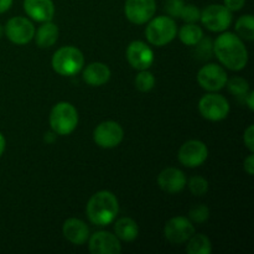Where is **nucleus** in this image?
I'll return each instance as SVG.
<instances>
[{
	"instance_id": "nucleus-28",
	"label": "nucleus",
	"mask_w": 254,
	"mask_h": 254,
	"mask_svg": "<svg viewBox=\"0 0 254 254\" xmlns=\"http://www.w3.org/2000/svg\"><path fill=\"white\" fill-rule=\"evenodd\" d=\"M201 16V11L198 10L197 6L192 4H188V5H184L183 10H181V14L180 17L184 20L185 22L188 24H195L200 20Z\"/></svg>"
},
{
	"instance_id": "nucleus-17",
	"label": "nucleus",
	"mask_w": 254,
	"mask_h": 254,
	"mask_svg": "<svg viewBox=\"0 0 254 254\" xmlns=\"http://www.w3.org/2000/svg\"><path fill=\"white\" fill-rule=\"evenodd\" d=\"M24 10L37 22L51 21L55 16V5L52 0H24Z\"/></svg>"
},
{
	"instance_id": "nucleus-37",
	"label": "nucleus",
	"mask_w": 254,
	"mask_h": 254,
	"mask_svg": "<svg viewBox=\"0 0 254 254\" xmlns=\"http://www.w3.org/2000/svg\"><path fill=\"white\" fill-rule=\"evenodd\" d=\"M2 32H4V30H2V26H1V25H0V37L2 36Z\"/></svg>"
},
{
	"instance_id": "nucleus-5",
	"label": "nucleus",
	"mask_w": 254,
	"mask_h": 254,
	"mask_svg": "<svg viewBox=\"0 0 254 254\" xmlns=\"http://www.w3.org/2000/svg\"><path fill=\"white\" fill-rule=\"evenodd\" d=\"M145 29L146 40L154 46H165L175 39L178 34V26L173 17L158 16L149 20Z\"/></svg>"
},
{
	"instance_id": "nucleus-21",
	"label": "nucleus",
	"mask_w": 254,
	"mask_h": 254,
	"mask_svg": "<svg viewBox=\"0 0 254 254\" xmlns=\"http://www.w3.org/2000/svg\"><path fill=\"white\" fill-rule=\"evenodd\" d=\"M114 232L119 240L124 241V242H131L138 237L139 227L133 218L123 217L116 221Z\"/></svg>"
},
{
	"instance_id": "nucleus-10",
	"label": "nucleus",
	"mask_w": 254,
	"mask_h": 254,
	"mask_svg": "<svg viewBox=\"0 0 254 254\" xmlns=\"http://www.w3.org/2000/svg\"><path fill=\"white\" fill-rule=\"evenodd\" d=\"M5 34L12 44L26 45L34 39L35 26L26 17L15 16L5 25Z\"/></svg>"
},
{
	"instance_id": "nucleus-30",
	"label": "nucleus",
	"mask_w": 254,
	"mask_h": 254,
	"mask_svg": "<svg viewBox=\"0 0 254 254\" xmlns=\"http://www.w3.org/2000/svg\"><path fill=\"white\" fill-rule=\"evenodd\" d=\"M185 1L184 0H166L165 10L170 17H180Z\"/></svg>"
},
{
	"instance_id": "nucleus-33",
	"label": "nucleus",
	"mask_w": 254,
	"mask_h": 254,
	"mask_svg": "<svg viewBox=\"0 0 254 254\" xmlns=\"http://www.w3.org/2000/svg\"><path fill=\"white\" fill-rule=\"evenodd\" d=\"M243 168H245V171L250 176H252L254 174V155L253 153H251V155L248 156L247 159L243 163Z\"/></svg>"
},
{
	"instance_id": "nucleus-11",
	"label": "nucleus",
	"mask_w": 254,
	"mask_h": 254,
	"mask_svg": "<svg viewBox=\"0 0 254 254\" xmlns=\"http://www.w3.org/2000/svg\"><path fill=\"white\" fill-rule=\"evenodd\" d=\"M179 161L186 168H198L208 156V149L201 140H188L179 150Z\"/></svg>"
},
{
	"instance_id": "nucleus-9",
	"label": "nucleus",
	"mask_w": 254,
	"mask_h": 254,
	"mask_svg": "<svg viewBox=\"0 0 254 254\" xmlns=\"http://www.w3.org/2000/svg\"><path fill=\"white\" fill-rule=\"evenodd\" d=\"M195 233V226L189 218L176 216L170 218L164 227V236L173 245H181L190 240Z\"/></svg>"
},
{
	"instance_id": "nucleus-18",
	"label": "nucleus",
	"mask_w": 254,
	"mask_h": 254,
	"mask_svg": "<svg viewBox=\"0 0 254 254\" xmlns=\"http://www.w3.org/2000/svg\"><path fill=\"white\" fill-rule=\"evenodd\" d=\"M62 233L67 241L76 246H82L88 241L89 228L79 218H68L62 226Z\"/></svg>"
},
{
	"instance_id": "nucleus-36",
	"label": "nucleus",
	"mask_w": 254,
	"mask_h": 254,
	"mask_svg": "<svg viewBox=\"0 0 254 254\" xmlns=\"http://www.w3.org/2000/svg\"><path fill=\"white\" fill-rule=\"evenodd\" d=\"M5 148H6V140H5L4 135H2V134L0 133V156H1L2 154H4Z\"/></svg>"
},
{
	"instance_id": "nucleus-16",
	"label": "nucleus",
	"mask_w": 254,
	"mask_h": 254,
	"mask_svg": "<svg viewBox=\"0 0 254 254\" xmlns=\"http://www.w3.org/2000/svg\"><path fill=\"white\" fill-rule=\"evenodd\" d=\"M158 184L163 191L168 193H178L185 189L186 176L180 169L166 168L159 174Z\"/></svg>"
},
{
	"instance_id": "nucleus-3",
	"label": "nucleus",
	"mask_w": 254,
	"mask_h": 254,
	"mask_svg": "<svg viewBox=\"0 0 254 254\" xmlns=\"http://www.w3.org/2000/svg\"><path fill=\"white\" fill-rule=\"evenodd\" d=\"M51 64L54 71L61 76H74L83 68L84 57L77 47L64 46L55 52Z\"/></svg>"
},
{
	"instance_id": "nucleus-12",
	"label": "nucleus",
	"mask_w": 254,
	"mask_h": 254,
	"mask_svg": "<svg viewBox=\"0 0 254 254\" xmlns=\"http://www.w3.org/2000/svg\"><path fill=\"white\" fill-rule=\"evenodd\" d=\"M227 73L225 68L216 64H205L197 72V82L203 89L208 92H217L227 83Z\"/></svg>"
},
{
	"instance_id": "nucleus-7",
	"label": "nucleus",
	"mask_w": 254,
	"mask_h": 254,
	"mask_svg": "<svg viewBox=\"0 0 254 254\" xmlns=\"http://www.w3.org/2000/svg\"><path fill=\"white\" fill-rule=\"evenodd\" d=\"M198 111L201 116L211 122H220L227 118L230 113V103L221 94H205L198 102Z\"/></svg>"
},
{
	"instance_id": "nucleus-34",
	"label": "nucleus",
	"mask_w": 254,
	"mask_h": 254,
	"mask_svg": "<svg viewBox=\"0 0 254 254\" xmlns=\"http://www.w3.org/2000/svg\"><path fill=\"white\" fill-rule=\"evenodd\" d=\"M253 98H254V92L253 91H248V93L245 96V101H246V103H247V106L250 107L251 111H254Z\"/></svg>"
},
{
	"instance_id": "nucleus-22",
	"label": "nucleus",
	"mask_w": 254,
	"mask_h": 254,
	"mask_svg": "<svg viewBox=\"0 0 254 254\" xmlns=\"http://www.w3.org/2000/svg\"><path fill=\"white\" fill-rule=\"evenodd\" d=\"M179 37L186 46H196L203 39V31L197 25L186 24L179 31Z\"/></svg>"
},
{
	"instance_id": "nucleus-35",
	"label": "nucleus",
	"mask_w": 254,
	"mask_h": 254,
	"mask_svg": "<svg viewBox=\"0 0 254 254\" xmlns=\"http://www.w3.org/2000/svg\"><path fill=\"white\" fill-rule=\"evenodd\" d=\"M12 0H0V14L7 11L11 7Z\"/></svg>"
},
{
	"instance_id": "nucleus-26",
	"label": "nucleus",
	"mask_w": 254,
	"mask_h": 254,
	"mask_svg": "<svg viewBox=\"0 0 254 254\" xmlns=\"http://www.w3.org/2000/svg\"><path fill=\"white\" fill-rule=\"evenodd\" d=\"M226 86L228 87V91L235 96H246L250 91V83L242 77H233L227 79Z\"/></svg>"
},
{
	"instance_id": "nucleus-31",
	"label": "nucleus",
	"mask_w": 254,
	"mask_h": 254,
	"mask_svg": "<svg viewBox=\"0 0 254 254\" xmlns=\"http://www.w3.org/2000/svg\"><path fill=\"white\" fill-rule=\"evenodd\" d=\"M245 145L250 149L251 153H254V126H250L243 134Z\"/></svg>"
},
{
	"instance_id": "nucleus-20",
	"label": "nucleus",
	"mask_w": 254,
	"mask_h": 254,
	"mask_svg": "<svg viewBox=\"0 0 254 254\" xmlns=\"http://www.w3.org/2000/svg\"><path fill=\"white\" fill-rule=\"evenodd\" d=\"M34 37L36 45L41 49L51 47L56 44L57 39H59V27L52 21L42 22V25L37 29Z\"/></svg>"
},
{
	"instance_id": "nucleus-19",
	"label": "nucleus",
	"mask_w": 254,
	"mask_h": 254,
	"mask_svg": "<svg viewBox=\"0 0 254 254\" xmlns=\"http://www.w3.org/2000/svg\"><path fill=\"white\" fill-rule=\"evenodd\" d=\"M111 78V69L106 64L93 62L89 64L83 71V81L92 87L103 86Z\"/></svg>"
},
{
	"instance_id": "nucleus-32",
	"label": "nucleus",
	"mask_w": 254,
	"mask_h": 254,
	"mask_svg": "<svg viewBox=\"0 0 254 254\" xmlns=\"http://www.w3.org/2000/svg\"><path fill=\"white\" fill-rule=\"evenodd\" d=\"M246 4V0H225V6L230 11H238Z\"/></svg>"
},
{
	"instance_id": "nucleus-24",
	"label": "nucleus",
	"mask_w": 254,
	"mask_h": 254,
	"mask_svg": "<svg viewBox=\"0 0 254 254\" xmlns=\"http://www.w3.org/2000/svg\"><path fill=\"white\" fill-rule=\"evenodd\" d=\"M236 32L237 36L247 41L254 40V17L251 14L243 15L236 22Z\"/></svg>"
},
{
	"instance_id": "nucleus-4",
	"label": "nucleus",
	"mask_w": 254,
	"mask_h": 254,
	"mask_svg": "<svg viewBox=\"0 0 254 254\" xmlns=\"http://www.w3.org/2000/svg\"><path fill=\"white\" fill-rule=\"evenodd\" d=\"M78 124V112L68 102H60L50 113V126L57 135H69Z\"/></svg>"
},
{
	"instance_id": "nucleus-2",
	"label": "nucleus",
	"mask_w": 254,
	"mask_h": 254,
	"mask_svg": "<svg viewBox=\"0 0 254 254\" xmlns=\"http://www.w3.org/2000/svg\"><path fill=\"white\" fill-rule=\"evenodd\" d=\"M88 220L96 226H107L114 221L119 212V203L111 191H98L89 198L86 207Z\"/></svg>"
},
{
	"instance_id": "nucleus-25",
	"label": "nucleus",
	"mask_w": 254,
	"mask_h": 254,
	"mask_svg": "<svg viewBox=\"0 0 254 254\" xmlns=\"http://www.w3.org/2000/svg\"><path fill=\"white\" fill-rule=\"evenodd\" d=\"M155 86V77L148 69H143L135 77V87L140 92H149Z\"/></svg>"
},
{
	"instance_id": "nucleus-6",
	"label": "nucleus",
	"mask_w": 254,
	"mask_h": 254,
	"mask_svg": "<svg viewBox=\"0 0 254 254\" xmlns=\"http://www.w3.org/2000/svg\"><path fill=\"white\" fill-rule=\"evenodd\" d=\"M201 22L213 32H223L232 24V11L225 5L211 4L201 11Z\"/></svg>"
},
{
	"instance_id": "nucleus-8",
	"label": "nucleus",
	"mask_w": 254,
	"mask_h": 254,
	"mask_svg": "<svg viewBox=\"0 0 254 254\" xmlns=\"http://www.w3.org/2000/svg\"><path fill=\"white\" fill-rule=\"evenodd\" d=\"M124 130L121 124L113 121L102 122L93 131V140L103 149H112L123 141Z\"/></svg>"
},
{
	"instance_id": "nucleus-13",
	"label": "nucleus",
	"mask_w": 254,
	"mask_h": 254,
	"mask_svg": "<svg viewBox=\"0 0 254 254\" xmlns=\"http://www.w3.org/2000/svg\"><path fill=\"white\" fill-rule=\"evenodd\" d=\"M155 11V0H127L124 5L127 19L136 25H143L153 19Z\"/></svg>"
},
{
	"instance_id": "nucleus-29",
	"label": "nucleus",
	"mask_w": 254,
	"mask_h": 254,
	"mask_svg": "<svg viewBox=\"0 0 254 254\" xmlns=\"http://www.w3.org/2000/svg\"><path fill=\"white\" fill-rule=\"evenodd\" d=\"M208 217H210V210L205 205L196 206V207L191 208L190 212H189V218H190L191 222L203 223L208 220Z\"/></svg>"
},
{
	"instance_id": "nucleus-14",
	"label": "nucleus",
	"mask_w": 254,
	"mask_h": 254,
	"mask_svg": "<svg viewBox=\"0 0 254 254\" xmlns=\"http://www.w3.org/2000/svg\"><path fill=\"white\" fill-rule=\"evenodd\" d=\"M127 59L133 68L143 71L154 64V52L145 42L136 40L129 44L127 49Z\"/></svg>"
},
{
	"instance_id": "nucleus-15",
	"label": "nucleus",
	"mask_w": 254,
	"mask_h": 254,
	"mask_svg": "<svg viewBox=\"0 0 254 254\" xmlns=\"http://www.w3.org/2000/svg\"><path fill=\"white\" fill-rule=\"evenodd\" d=\"M88 247L92 254H119L122 252L119 238L106 231L93 233L89 238Z\"/></svg>"
},
{
	"instance_id": "nucleus-23",
	"label": "nucleus",
	"mask_w": 254,
	"mask_h": 254,
	"mask_svg": "<svg viewBox=\"0 0 254 254\" xmlns=\"http://www.w3.org/2000/svg\"><path fill=\"white\" fill-rule=\"evenodd\" d=\"M186 252L189 254H210L212 252L210 238L202 233H200V235L193 233L189 240L188 246H186Z\"/></svg>"
},
{
	"instance_id": "nucleus-27",
	"label": "nucleus",
	"mask_w": 254,
	"mask_h": 254,
	"mask_svg": "<svg viewBox=\"0 0 254 254\" xmlns=\"http://www.w3.org/2000/svg\"><path fill=\"white\" fill-rule=\"evenodd\" d=\"M189 190L195 196H203L208 191V183L202 176H192L189 181Z\"/></svg>"
},
{
	"instance_id": "nucleus-1",
	"label": "nucleus",
	"mask_w": 254,
	"mask_h": 254,
	"mask_svg": "<svg viewBox=\"0 0 254 254\" xmlns=\"http://www.w3.org/2000/svg\"><path fill=\"white\" fill-rule=\"evenodd\" d=\"M213 51L221 64L232 71H241L248 64V51L242 39L232 32H223L213 44Z\"/></svg>"
}]
</instances>
